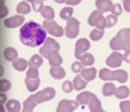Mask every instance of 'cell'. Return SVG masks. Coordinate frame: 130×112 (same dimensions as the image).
<instances>
[{
	"label": "cell",
	"mask_w": 130,
	"mask_h": 112,
	"mask_svg": "<svg viewBox=\"0 0 130 112\" xmlns=\"http://www.w3.org/2000/svg\"><path fill=\"white\" fill-rule=\"evenodd\" d=\"M26 78H30V79H36L39 78V71L37 69H30L26 71Z\"/></svg>",
	"instance_id": "cell-37"
},
{
	"label": "cell",
	"mask_w": 130,
	"mask_h": 112,
	"mask_svg": "<svg viewBox=\"0 0 130 112\" xmlns=\"http://www.w3.org/2000/svg\"><path fill=\"white\" fill-rule=\"evenodd\" d=\"M42 63H43V59H42V56L38 55V54H34L28 61V66L30 69H38L42 65Z\"/></svg>",
	"instance_id": "cell-21"
},
{
	"label": "cell",
	"mask_w": 130,
	"mask_h": 112,
	"mask_svg": "<svg viewBox=\"0 0 130 112\" xmlns=\"http://www.w3.org/2000/svg\"><path fill=\"white\" fill-rule=\"evenodd\" d=\"M61 88L63 90V92L65 93H70L74 89V85L73 83H71L70 81H65L61 86Z\"/></svg>",
	"instance_id": "cell-36"
},
{
	"label": "cell",
	"mask_w": 130,
	"mask_h": 112,
	"mask_svg": "<svg viewBox=\"0 0 130 112\" xmlns=\"http://www.w3.org/2000/svg\"><path fill=\"white\" fill-rule=\"evenodd\" d=\"M24 22H25V17L17 14V15H13L11 17L6 18L4 20V25L8 29H15L17 27L21 26Z\"/></svg>",
	"instance_id": "cell-12"
},
{
	"label": "cell",
	"mask_w": 130,
	"mask_h": 112,
	"mask_svg": "<svg viewBox=\"0 0 130 112\" xmlns=\"http://www.w3.org/2000/svg\"><path fill=\"white\" fill-rule=\"evenodd\" d=\"M95 6L97 8V10L104 13L107 12H111V9L113 7V3L110 0H96Z\"/></svg>",
	"instance_id": "cell-14"
},
{
	"label": "cell",
	"mask_w": 130,
	"mask_h": 112,
	"mask_svg": "<svg viewBox=\"0 0 130 112\" xmlns=\"http://www.w3.org/2000/svg\"><path fill=\"white\" fill-rule=\"evenodd\" d=\"M91 44L86 38H81L76 41L75 43V56L76 59H80L82 55H84L86 51L90 49Z\"/></svg>",
	"instance_id": "cell-9"
},
{
	"label": "cell",
	"mask_w": 130,
	"mask_h": 112,
	"mask_svg": "<svg viewBox=\"0 0 130 112\" xmlns=\"http://www.w3.org/2000/svg\"><path fill=\"white\" fill-rule=\"evenodd\" d=\"M106 18H107V28H112L118 22L117 16H115L113 14H109Z\"/></svg>",
	"instance_id": "cell-34"
},
{
	"label": "cell",
	"mask_w": 130,
	"mask_h": 112,
	"mask_svg": "<svg viewBox=\"0 0 130 112\" xmlns=\"http://www.w3.org/2000/svg\"><path fill=\"white\" fill-rule=\"evenodd\" d=\"M49 72H50V75L56 80L62 79V78H64L65 75H66V72H65L64 69H62L61 66H51Z\"/></svg>",
	"instance_id": "cell-18"
},
{
	"label": "cell",
	"mask_w": 130,
	"mask_h": 112,
	"mask_svg": "<svg viewBox=\"0 0 130 112\" xmlns=\"http://www.w3.org/2000/svg\"><path fill=\"white\" fill-rule=\"evenodd\" d=\"M56 95V90L53 87H46V88L42 89L39 92L34 94V98H35L37 104H42V103L47 102L52 100Z\"/></svg>",
	"instance_id": "cell-8"
},
{
	"label": "cell",
	"mask_w": 130,
	"mask_h": 112,
	"mask_svg": "<svg viewBox=\"0 0 130 112\" xmlns=\"http://www.w3.org/2000/svg\"><path fill=\"white\" fill-rule=\"evenodd\" d=\"M124 9L126 10L127 13H130V0H124L123 1Z\"/></svg>",
	"instance_id": "cell-42"
},
{
	"label": "cell",
	"mask_w": 130,
	"mask_h": 112,
	"mask_svg": "<svg viewBox=\"0 0 130 112\" xmlns=\"http://www.w3.org/2000/svg\"><path fill=\"white\" fill-rule=\"evenodd\" d=\"M87 84H88V82L85 81L81 77V75H76L75 78H74V81H73L74 88H75V90H77V91L85 88V87L87 86Z\"/></svg>",
	"instance_id": "cell-23"
},
{
	"label": "cell",
	"mask_w": 130,
	"mask_h": 112,
	"mask_svg": "<svg viewBox=\"0 0 130 112\" xmlns=\"http://www.w3.org/2000/svg\"><path fill=\"white\" fill-rule=\"evenodd\" d=\"M12 66L17 71H25L28 66V62L24 58H17L12 62Z\"/></svg>",
	"instance_id": "cell-20"
},
{
	"label": "cell",
	"mask_w": 130,
	"mask_h": 112,
	"mask_svg": "<svg viewBox=\"0 0 130 112\" xmlns=\"http://www.w3.org/2000/svg\"><path fill=\"white\" fill-rule=\"evenodd\" d=\"M16 12L20 14H27L31 12V7L27 2L22 1L16 7Z\"/></svg>",
	"instance_id": "cell-27"
},
{
	"label": "cell",
	"mask_w": 130,
	"mask_h": 112,
	"mask_svg": "<svg viewBox=\"0 0 130 112\" xmlns=\"http://www.w3.org/2000/svg\"><path fill=\"white\" fill-rule=\"evenodd\" d=\"M11 87V84L10 81H8L6 79H1L0 81V91L1 93H4L10 90V88Z\"/></svg>",
	"instance_id": "cell-33"
},
{
	"label": "cell",
	"mask_w": 130,
	"mask_h": 112,
	"mask_svg": "<svg viewBox=\"0 0 130 112\" xmlns=\"http://www.w3.org/2000/svg\"><path fill=\"white\" fill-rule=\"evenodd\" d=\"M96 74H97V70L94 68H89V69H83L81 72H80V75L85 81L87 82H90V81H92L96 78Z\"/></svg>",
	"instance_id": "cell-15"
},
{
	"label": "cell",
	"mask_w": 130,
	"mask_h": 112,
	"mask_svg": "<svg viewBox=\"0 0 130 112\" xmlns=\"http://www.w3.org/2000/svg\"><path fill=\"white\" fill-rule=\"evenodd\" d=\"M79 61L81 62V64L84 66H90L94 64L95 59L93 55L91 54V53H85L84 55L81 56V58L79 59Z\"/></svg>",
	"instance_id": "cell-29"
},
{
	"label": "cell",
	"mask_w": 130,
	"mask_h": 112,
	"mask_svg": "<svg viewBox=\"0 0 130 112\" xmlns=\"http://www.w3.org/2000/svg\"><path fill=\"white\" fill-rule=\"evenodd\" d=\"M80 2H81L80 0H65V3L67 4V5H71V6H73V5H77Z\"/></svg>",
	"instance_id": "cell-43"
},
{
	"label": "cell",
	"mask_w": 130,
	"mask_h": 112,
	"mask_svg": "<svg viewBox=\"0 0 130 112\" xmlns=\"http://www.w3.org/2000/svg\"><path fill=\"white\" fill-rule=\"evenodd\" d=\"M88 23L91 27H96V29L104 30L107 28V18L99 10H93L88 18Z\"/></svg>",
	"instance_id": "cell-4"
},
{
	"label": "cell",
	"mask_w": 130,
	"mask_h": 112,
	"mask_svg": "<svg viewBox=\"0 0 130 112\" xmlns=\"http://www.w3.org/2000/svg\"><path fill=\"white\" fill-rule=\"evenodd\" d=\"M38 104L36 102L35 98H34V95H31L29 96L27 99L24 102L23 106H24V108L26 109H30V110H33V109L35 108V106H37Z\"/></svg>",
	"instance_id": "cell-31"
},
{
	"label": "cell",
	"mask_w": 130,
	"mask_h": 112,
	"mask_svg": "<svg viewBox=\"0 0 130 112\" xmlns=\"http://www.w3.org/2000/svg\"><path fill=\"white\" fill-rule=\"evenodd\" d=\"M0 108H1V112H5V109H4L3 105H0Z\"/></svg>",
	"instance_id": "cell-47"
},
{
	"label": "cell",
	"mask_w": 130,
	"mask_h": 112,
	"mask_svg": "<svg viewBox=\"0 0 130 112\" xmlns=\"http://www.w3.org/2000/svg\"><path fill=\"white\" fill-rule=\"evenodd\" d=\"M0 6H1V13H0V16H1V18H3V17H5L7 14H8V9H7V7L5 6L4 1H1Z\"/></svg>",
	"instance_id": "cell-41"
},
{
	"label": "cell",
	"mask_w": 130,
	"mask_h": 112,
	"mask_svg": "<svg viewBox=\"0 0 130 112\" xmlns=\"http://www.w3.org/2000/svg\"><path fill=\"white\" fill-rule=\"evenodd\" d=\"M121 112H130V101H123L120 103Z\"/></svg>",
	"instance_id": "cell-40"
},
{
	"label": "cell",
	"mask_w": 130,
	"mask_h": 112,
	"mask_svg": "<svg viewBox=\"0 0 130 112\" xmlns=\"http://www.w3.org/2000/svg\"><path fill=\"white\" fill-rule=\"evenodd\" d=\"M25 84H26V87L30 92H34L36 91L38 87H39L40 84H41V80L40 78H36V79H30V78H26L25 80Z\"/></svg>",
	"instance_id": "cell-19"
},
{
	"label": "cell",
	"mask_w": 130,
	"mask_h": 112,
	"mask_svg": "<svg viewBox=\"0 0 130 112\" xmlns=\"http://www.w3.org/2000/svg\"><path fill=\"white\" fill-rule=\"evenodd\" d=\"M6 99H7L6 95H5L4 93H1V94H0V101H1V105H3L4 103L6 102Z\"/></svg>",
	"instance_id": "cell-45"
},
{
	"label": "cell",
	"mask_w": 130,
	"mask_h": 112,
	"mask_svg": "<svg viewBox=\"0 0 130 112\" xmlns=\"http://www.w3.org/2000/svg\"><path fill=\"white\" fill-rule=\"evenodd\" d=\"M74 13V10L72 7H65L63 9H61L59 15L62 20H67L68 21L70 18H72V15Z\"/></svg>",
	"instance_id": "cell-30"
},
{
	"label": "cell",
	"mask_w": 130,
	"mask_h": 112,
	"mask_svg": "<svg viewBox=\"0 0 130 112\" xmlns=\"http://www.w3.org/2000/svg\"><path fill=\"white\" fill-rule=\"evenodd\" d=\"M32 3V8L35 12H42L43 9V2L42 1H31Z\"/></svg>",
	"instance_id": "cell-39"
},
{
	"label": "cell",
	"mask_w": 130,
	"mask_h": 112,
	"mask_svg": "<svg viewBox=\"0 0 130 112\" xmlns=\"http://www.w3.org/2000/svg\"><path fill=\"white\" fill-rule=\"evenodd\" d=\"M111 13L115 16H119L121 13H123V8L121 6V4H114L111 9Z\"/></svg>",
	"instance_id": "cell-38"
},
{
	"label": "cell",
	"mask_w": 130,
	"mask_h": 112,
	"mask_svg": "<svg viewBox=\"0 0 130 112\" xmlns=\"http://www.w3.org/2000/svg\"><path fill=\"white\" fill-rule=\"evenodd\" d=\"M48 62L51 66H60L62 64V58L59 55V51H52L49 54Z\"/></svg>",
	"instance_id": "cell-17"
},
{
	"label": "cell",
	"mask_w": 130,
	"mask_h": 112,
	"mask_svg": "<svg viewBox=\"0 0 130 112\" xmlns=\"http://www.w3.org/2000/svg\"><path fill=\"white\" fill-rule=\"evenodd\" d=\"M95 97H96L95 94L90 92V91H83V92L77 94V96H76V102L79 105L85 106V105H89L91 100L94 99Z\"/></svg>",
	"instance_id": "cell-13"
},
{
	"label": "cell",
	"mask_w": 130,
	"mask_h": 112,
	"mask_svg": "<svg viewBox=\"0 0 130 112\" xmlns=\"http://www.w3.org/2000/svg\"><path fill=\"white\" fill-rule=\"evenodd\" d=\"M124 60V55L121 54L120 52L118 51H113L110 55L108 56L106 60V64L109 68H112V69H116V68H119V66L122 65V62Z\"/></svg>",
	"instance_id": "cell-11"
},
{
	"label": "cell",
	"mask_w": 130,
	"mask_h": 112,
	"mask_svg": "<svg viewBox=\"0 0 130 112\" xmlns=\"http://www.w3.org/2000/svg\"><path fill=\"white\" fill-rule=\"evenodd\" d=\"M20 40L27 47H39L45 42L46 30L40 24L29 21L20 29Z\"/></svg>",
	"instance_id": "cell-1"
},
{
	"label": "cell",
	"mask_w": 130,
	"mask_h": 112,
	"mask_svg": "<svg viewBox=\"0 0 130 112\" xmlns=\"http://www.w3.org/2000/svg\"><path fill=\"white\" fill-rule=\"evenodd\" d=\"M59 49H60V46L59 44L54 40L51 37H48L46 38L45 42L43 43L42 47L40 49V53L41 55H42L44 58H47L48 59L49 54L52 52V51H59Z\"/></svg>",
	"instance_id": "cell-5"
},
{
	"label": "cell",
	"mask_w": 130,
	"mask_h": 112,
	"mask_svg": "<svg viewBox=\"0 0 130 112\" xmlns=\"http://www.w3.org/2000/svg\"><path fill=\"white\" fill-rule=\"evenodd\" d=\"M130 90L129 88L125 86H119L117 89H116V92H115V96L117 97L118 99H125L129 96Z\"/></svg>",
	"instance_id": "cell-28"
},
{
	"label": "cell",
	"mask_w": 130,
	"mask_h": 112,
	"mask_svg": "<svg viewBox=\"0 0 130 112\" xmlns=\"http://www.w3.org/2000/svg\"><path fill=\"white\" fill-rule=\"evenodd\" d=\"M103 36H104V30L94 29L93 30H91V33H90V38L92 41H98V40H100Z\"/></svg>",
	"instance_id": "cell-32"
},
{
	"label": "cell",
	"mask_w": 130,
	"mask_h": 112,
	"mask_svg": "<svg viewBox=\"0 0 130 112\" xmlns=\"http://www.w3.org/2000/svg\"><path fill=\"white\" fill-rule=\"evenodd\" d=\"M78 104L76 101H72V100H61L58 105L57 112H74L77 108Z\"/></svg>",
	"instance_id": "cell-10"
},
{
	"label": "cell",
	"mask_w": 130,
	"mask_h": 112,
	"mask_svg": "<svg viewBox=\"0 0 130 112\" xmlns=\"http://www.w3.org/2000/svg\"><path fill=\"white\" fill-rule=\"evenodd\" d=\"M83 66H84L82 65L80 61H75V62H74L72 64L71 69L75 73H78V72H81L82 70H83Z\"/></svg>",
	"instance_id": "cell-35"
},
{
	"label": "cell",
	"mask_w": 130,
	"mask_h": 112,
	"mask_svg": "<svg viewBox=\"0 0 130 112\" xmlns=\"http://www.w3.org/2000/svg\"><path fill=\"white\" fill-rule=\"evenodd\" d=\"M42 25H43V28L45 29L46 31L48 33H50L51 35H53V36L61 37L63 34H65V30H63V28H61L55 21L44 20Z\"/></svg>",
	"instance_id": "cell-7"
},
{
	"label": "cell",
	"mask_w": 130,
	"mask_h": 112,
	"mask_svg": "<svg viewBox=\"0 0 130 112\" xmlns=\"http://www.w3.org/2000/svg\"><path fill=\"white\" fill-rule=\"evenodd\" d=\"M109 47L114 50H124L125 51L130 50V28H125L119 30L116 36L111 39Z\"/></svg>",
	"instance_id": "cell-2"
},
{
	"label": "cell",
	"mask_w": 130,
	"mask_h": 112,
	"mask_svg": "<svg viewBox=\"0 0 130 112\" xmlns=\"http://www.w3.org/2000/svg\"><path fill=\"white\" fill-rule=\"evenodd\" d=\"M116 89L117 88L114 86L113 83H106L103 86V88H102V93L106 97H109V96L115 95Z\"/></svg>",
	"instance_id": "cell-22"
},
{
	"label": "cell",
	"mask_w": 130,
	"mask_h": 112,
	"mask_svg": "<svg viewBox=\"0 0 130 112\" xmlns=\"http://www.w3.org/2000/svg\"><path fill=\"white\" fill-rule=\"evenodd\" d=\"M6 108L9 112H20L21 110V104L17 100H10L6 104Z\"/></svg>",
	"instance_id": "cell-24"
},
{
	"label": "cell",
	"mask_w": 130,
	"mask_h": 112,
	"mask_svg": "<svg viewBox=\"0 0 130 112\" xmlns=\"http://www.w3.org/2000/svg\"><path fill=\"white\" fill-rule=\"evenodd\" d=\"M3 55L7 61H9V62H13L14 60H16L17 58H18V51H17L14 48L8 47V48H6V49L4 50Z\"/></svg>",
	"instance_id": "cell-16"
},
{
	"label": "cell",
	"mask_w": 130,
	"mask_h": 112,
	"mask_svg": "<svg viewBox=\"0 0 130 112\" xmlns=\"http://www.w3.org/2000/svg\"><path fill=\"white\" fill-rule=\"evenodd\" d=\"M22 112H33V110H30V109H26V108H24L23 109V111Z\"/></svg>",
	"instance_id": "cell-46"
},
{
	"label": "cell",
	"mask_w": 130,
	"mask_h": 112,
	"mask_svg": "<svg viewBox=\"0 0 130 112\" xmlns=\"http://www.w3.org/2000/svg\"><path fill=\"white\" fill-rule=\"evenodd\" d=\"M99 77L103 81H118L121 84H124L128 79V73L124 69L109 70L108 69L105 68L100 70Z\"/></svg>",
	"instance_id": "cell-3"
},
{
	"label": "cell",
	"mask_w": 130,
	"mask_h": 112,
	"mask_svg": "<svg viewBox=\"0 0 130 112\" xmlns=\"http://www.w3.org/2000/svg\"><path fill=\"white\" fill-rule=\"evenodd\" d=\"M41 14L43 18H45V20H48V21H53L54 17H55V12L51 6L43 7V9L41 12Z\"/></svg>",
	"instance_id": "cell-25"
},
{
	"label": "cell",
	"mask_w": 130,
	"mask_h": 112,
	"mask_svg": "<svg viewBox=\"0 0 130 112\" xmlns=\"http://www.w3.org/2000/svg\"><path fill=\"white\" fill-rule=\"evenodd\" d=\"M103 112H107V111H103Z\"/></svg>",
	"instance_id": "cell-48"
},
{
	"label": "cell",
	"mask_w": 130,
	"mask_h": 112,
	"mask_svg": "<svg viewBox=\"0 0 130 112\" xmlns=\"http://www.w3.org/2000/svg\"><path fill=\"white\" fill-rule=\"evenodd\" d=\"M79 21H78L76 18L75 17H72L67 21V24H66V27H65V35L68 37V38H71V39H74L78 35L79 33Z\"/></svg>",
	"instance_id": "cell-6"
},
{
	"label": "cell",
	"mask_w": 130,
	"mask_h": 112,
	"mask_svg": "<svg viewBox=\"0 0 130 112\" xmlns=\"http://www.w3.org/2000/svg\"><path fill=\"white\" fill-rule=\"evenodd\" d=\"M124 60L126 63L130 64V50H127V51H125V53L124 54Z\"/></svg>",
	"instance_id": "cell-44"
},
{
	"label": "cell",
	"mask_w": 130,
	"mask_h": 112,
	"mask_svg": "<svg viewBox=\"0 0 130 112\" xmlns=\"http://www.w3.org/2000/svg\"><path fill=\"white\" fill-rule=\"evenodd\" d=\"M89 108L91 112H103L102 108V105H101V101L98 99L97 97H95L94 99H92L91 103L89 104Z\"/></svg>",
	"instance_id": "cell-26"
}]
</instances>
